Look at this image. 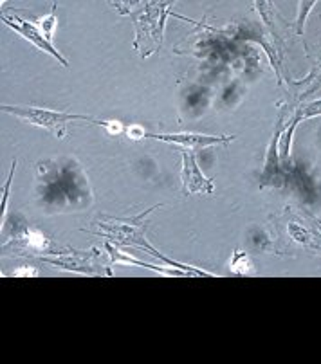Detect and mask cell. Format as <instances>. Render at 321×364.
<instances>
[{
    "label": "cell",
    "instance_id": "6da1fadb",
    "mask_svg": "<svg viewBox=\"0 0 321 364\" xmlns=\"http://www.w3.org/2000/svg\"><path fill=\"white\" fill-rule=\"evenodd\" d=\"M276 244L280 252L307 251L321 256V220L309 211H294L287 208L276 218Z\"/></svg>",
    "mask_w": 321,
    "mask_h": 364
},
{
    "label": "cell",
    "instance_id": "7a4b0ae2",
    "mask_svg": "<svg viewBox=\"0 0 321 364\" xmlns=\"http://www.w3.org/2000/svg\"><path fill=\"white\" fill-rule=\"evenodd\" d=\"M170 15L168 11V2H148L143 4V9L134 16V28H136V42L134 49L140 53L143 58L157 53L161 43H163L164 20Z\"/></svg>",
    "mask_w": 321,
    "mask_h": 364
},
{
    "label": "cell",
    "instance_id": "3957f363",
    "mask_svg": "<svg viewBox=\"0 0 321 364\" xmlns=\"http://www.w3.org/2000/svg\"><path fill=\"white\" fill-rule=\"evenodd\" d=\"M2 110L6 114L16 116L19 119L26 121L35 127L46 128L49 132L55 134L58 139H63L67 134V127L73 121H83V123H93L98 127H103L105 121L96 119L93 116H83V114H69V112H58V110H47L38 109V107H16V105H2Z\"/></svg>",
    "mask_w": 321,
    "mask_h": 364
},
{
    "label": "cell",
    "instance_id": "277c9868",
    "mask_svg": "<svg viewBox=\"0 0 321 364\" xmlns=\"http://www.w3.org/2000/svg\"><path fill=\"white\" fill-rule=\"evenodd\" d=\"M159 205H154L152 210L144 211L137 218H130V220H117V218H105V222H96V228L100 229V237L105 240H110L117 245H132V247H141L144 251H150L152 255L159 258V251H155L147 240H144V229L147 224H143V218L147 217L150 211H154Z\"/></svg>",
    "mask_w": 321,
    "mask_h": 364
},
{
    "label": "cell",
    "instance_id": "5b68a950",
    "mask_svg": "<svg viewBox=\"0 0 321 364\" xmlns=\"http://www.w3.org/2000/svg\"><path fill=\"white\" fill-rule=\"evenodd\" d=\"M40 259L46 262V264L65 269V271H76L93 276H112L110 265H105L101 262L100 255L70 252V255H56V258H53V256H40Z\"/></svg>",
    "mask_w": 321,
    "mask_h": 364
},
{
    "label": "cell",
    "instance_id": "8992f818",
    "mask_svg": "<svg viewBox=\"0 0 321 364\" xmlns=\"http://www.w3.org/2000/svg\"><path fill=\"white\" fill-rule=\"evenodd\" d=\"M285 128V116L283 112L280 114L278 121H276V128L273 132L271 141H269V146H267V155H265V166H263L262 178H260V188H280L283 184V170L282 163H280L278 155V139L282 130Z\"/></svg>",
    "mask_w": 321,
    "mask_h": 364
},
{
    "label": "cell",
    "instance_id": "52a82bcc",
    "mask_svg": "<svg viewBox=\"0 0 321 364\" xmlns=\"http://www.w3.org/2000/svg\"><path fill=\"white\" fill-rule=\"evenodd\" d=\"M182 154V193L191 195V193H213V181L202 175L201 168H199L197 159H195L194 150H181Z\"/></svg>",
    "mask_w": 321,
    "mask_h": 364
},
{
    "label": "cell",
    "instance_id": "ba28073f",
    "mask_svg": "<svg viewBox=\"0 0 321 364\" xmlns=\"http://www.w3.org/2000/svg\"><path fill=\"white\" fill-rule=\"evenodd\" d=\"M2 22H4L9 29H13V31L19 33L20 36H23L28 42H31L33 46L38 47L40 50H43V53L51 55L55 60H58L63 67H69V63H67V60L60 55L58 49H56V47L53 46V43H51L42 33H40V29L36 28V23L28 22V20H22L19 18V16H9V15H2Z\"/></svg>",
    "mask_w": 321,
    "mask_h": 364
},
{
    "label": "cell",
    "instance_id": "9c48e42d",
    "mask_svg": "<svg viewBox=\"0 0 321 364\" xmlns=\"http://www.w3.org/2000/svg\"><path fill=\"white\" fill-rule=\"evenodd\" d=\"M147 139H157L164 141V143H174L179 146H184L188 150H197V148H208L217 146V144H228L236 136H204V134H147Z\"/></svg>",
    "mask_w": 321,
    "mask_h": 364
},
{
    "label": "cell",
    "instance_id": "30bf717a",
    "mask_svg": "<svg viewBox=\"0 0 321 364\" xmlns=\"http://www.w3.org/2000/svg\"><path fill=\"white\" fill-rule=\"evenodd\" d=\"M303 119L302 116V110H296L293 116V119L285 124V128L282 130L280 134V139H278V155H280V163H282L283 170L290 171L293 168V159H290V146H293V136H294V130L296 127L300 124V121Z\"/></svg>",
    "mask_w": 321,
    "mask_h": 364
},
{
    "label": "cell",
    "instance_id": "8fae6325",
    "mask_svg": "<svg viewBox=\"0 0 321 364\" xmlns=\"http://www.w3.org/2000/svg\"><path fill=\"white\" fill-rule=\"evenodd\" d=\"M290 89L296 90L293 96H296L298 101L305 100L307 96H310L317 89H321V63L314 65V69L310 70V74L305 80H302V82H290Z\"/></svg>",
    "mask_w": 321,
    "mask_h": 364
},
{
    "label": "cell",
    "instance_id": "7c38bea8",
    "mask_svg": "<svg viewBox=\"0 0 321 364\" xmlns=\"http://www.w3.org/2000/svg\"><path fill=\"white\" fill-rule=\"evenodd\" d=\"M229 269H231V272H235V274L246 276L251 274L255 267H253V262L251 258H249V255H246L244 251H235L231 262H229Z\"/></svg>",
    "mask_w": 321,
    "mask_h": 364
},
{
    "label": "cell",
    "instance_id": "4fadbf2b",
    "mask_svg": "<svg viewBox=\"0 0 321 364\" xmlns=\"http://www.w3.org/2000/svg\"><path fill=\"white\" fill-rule=\"evenodd\" d=\"M36 28L40 29V33H42L43 36H46L47 40H53V35H55V29H56V4L51 8V13L49 15L42 16L40 20H36Z\"/></svg>",
    "mask_w": 321,
    "mask_h": 364
},
{
    "label": "cell",
    "instance_id": "5bb4252c",
    "mask_svg": "<svg viewBox=\"0 0 321 364\" xmlns=\"http://www.w3.org/2000/svg\"><path fill=\"white\" fill-rule=\"evenodd\" d=\"M316 6V0H309V2H300L298 4V18H296V33H298L300 36H303V33H305V20L307 16H309L310 9Z\"/></svg>",
    "mask_w": 321,
    "mask_h": 364
},
{
    "label": "cell",
    "instance_id": "9a60e30c",
    "mask_svg": "<svg viewBox=\"0 0 321 364\" xmlns=\"http://www.w3.org/2000/svg\"><path fill=\"white\" fill-rule=\"evenodd\" d=\"M15 168H16V161H13L11 164V170H9V177L6 181V188H4V193H2V205H0V210H2V222H4V215L8 211V200H9V188H11V182H13V175H15Z\"/></svg>",
    "mask_w": 321,
    "mask_h": 364
},
{
    "label": "cell",
    "instance_id": "2e32d148",
    "mask_svg": "<svg viewBox=\"0 0 321 364\" xmlns=\"http://www.w3.org/2000/svg\"><path fill=\"white\" fill-rule=\"evenodd\" d=\"M298 109L302 110L303 119H309V117L321 116V100L310 101V103H307V105H303V107H298Z\"/></svg>",
    "mask_w": 321,
    "mask_h": 364
},
{
    "label": "cell",
    "instance_id": "e0dca14e",
    "mask_svg": "<svg viewBox=\"0 0 321 364\" xmlns=\"http://www.w3.org/2000/svg\"><path fill=\"white\" fill-rule=\"evenodd\" d=\"M125 134H127L130 139L134 141H141V139H147V130L144 128H141L140 124H130V127L125 128Z\"/></svg>",
    "mask_w": 321,
    "mask_h": 364
},
{
    "label": "cell",
    "instance_id": "ac0fdd59",
    "mask_svg": "<svg viewBox=\"0 0 321 364\" xmlns=\"http://www.w3.org/2000/svg\"><path fill=\"white\" fill-rule=\"evenodd\" d=\"M103 128H107V130H109L110 134H121V132H125L123 124L117 123V121H105Z\"/></svg>",
    "mask_w": 321,
    "mask_h": 364
}]
</instances>
